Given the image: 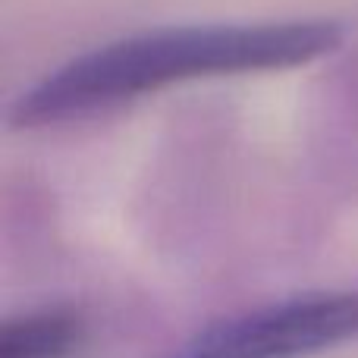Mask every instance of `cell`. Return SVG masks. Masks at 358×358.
<instances>
[{
    "instance_id": "cell-2",
    "label": "cell",
    "mask_w": 358,
    "mask_h": 358,
    "mask_svg": "<svg viewBox=\"0 0 358 358\" xmlns=\"http://www.w3.org/2000/svg\"><path fill=\"white\" fill-rule=\"evenodd\" d=\"M355 336L358 292H330L220 321L164 358H305Z\"/></svg>"
},
{
    "instance_id": "cell-3",
    "label": "cell",
    "mask_w": 358,
    "mask_h": 358,
    "mask_svg": "<svg viewBox=\"0 0 358 358\" xmlns=\"http://www.w3.org/2000/svg\"><path fill=\"white\" fill-rule=\"evenodd\" d=\"M82 336V324L69 311H41L6 324L0 358H66Z\"/></svg>"
},
{
    "instance_id": "cell-1",
    "label": "cell",
    "mask_w": 358,
    "mask_h": 358,
    "mask_svg": "<svg viewBox=\"0 0 358 358\" xmlns=\"http://www.w3.org/2000/svg\"><path fill=\"white\" fill-rule=\"evenodd\" d=\"M336 44L340 29L330 22L204 25L151 31L107 44L57 69L50 79L22 94L16 104V120H63L195 76L299 66L334 50Z\"/></svg>"
}]
</instances>
